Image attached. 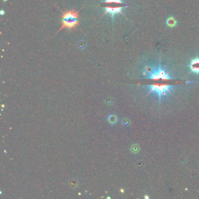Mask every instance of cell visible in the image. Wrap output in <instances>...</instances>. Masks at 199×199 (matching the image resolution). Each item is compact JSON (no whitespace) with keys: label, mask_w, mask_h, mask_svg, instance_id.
<instances>
[{"label":"cell","mask_w":199,"mask_h":199,"mask_svg":"<svg viewBox=\"0 0 199 199\" xmlns=\"http://www.w3.org/2000/svg\"><path fill=\"white\" fill-rule=\"evenodd\" d=\"M104 3L106 4H116L117 5L124 4L121 0H105Z\"/></svg>","instance_id":"obj_7"},{"label":"cell","mask_w":199,"mask_h":199,"mask_svg":"<svg viewBox=\"0 0 199 199\" xmlns=\"http://www.w3.org/2000/svg\"><path fill=\"white\" fill-rule=\"evenodd\" d=\"M3 1H6V0H3Z\"/></svg>","instance_id":"obj_9"},{"label":"cell","mask_w":199,"mask_h":199,"mask_svg":"<svg viewBox=\"0 0 199 199\" xmlns=\"http://www.w3.org/2000/svg\"><path fill=\"white\" fill-rule=\"evenodd\" d=\"M78 12V11H75V10H70L63 12V15L61 16L62 26L57 33L64 28H67V29H73L75 28L79 23V21L77 19L79 17Z\"/></svg>","instance_id":"obj_1"},{"label":"cell","mask_w":199,"mask_h":199,"mask_svg":"<svg viewBox=\"0 0 199 199\" xmlns=\"http://www.w3.org/2000/svg\"><path fill=\"white\" fill-rule=\"evenodd\" d=\"M150 88V92H155L161 100V97L166 94V92H170L172 88V85H160V84H154L149 86Z\"/></svg>","instance_id":"obj_2"},{"label":"cell","mask_w":199,"mask_h":199,"mask_svg":"<svg viewBox=\"0 0 199 199\" xmlns=\"http://www.w3.org/2000/svg\"><path fill=\"white\" fill-rule=\"evenodd\" d=\"M4 11H1V15H3V13H4Z\"/></svg>","instance_id":"obj_8"},{"label":"cell","mask_w":199,"mask_h":199,"mask_svg":"<svg viewBox=\"0 0 199 199\" xmlns=\"http://www.w3.org/2000/svg\"><path fill=\"white\" fill-rule=\"evenodd\" d=\"M149 78L152 79V80H170L171 77L168 74H167L165 71V70L159 68L157 71H150L148 75Z\"/></svg>","instance_id":"obj_3"},{"label":"cell","mask_w":199,"mask_h":199,"mask_svg":"<svg viewBox=\"0 0 199 199\" xmlns=\"http://www.w3.org/2000/svg\"><path fill=\"white\" fill-rule=\"evenodd\" d=\"M166 23L170 27H174L176 25V21L173 17H170L166 20Z\"/></svg>","instance_id":"obj_6"},{"label":"cell","mask_w":199,"mask_h":199,"mask_svg":"<svg viewBox=\"0 0 199 199\" xmlns=\"http://www.w3.org/2000/svg\"><path fill=\"white\" fill-rule=\"evenodd\" d=\"M189 67L193 73H199V58L193 60L189 64Z\"/></svg>","instance_id":"obj_5"},{"label":"cell","mask_w":199,"mask_h":199,"mask_svg":"<svg viewBox=\"0 0 199 199\" xmlns=\"http://www.w3.org/2000/svg\"><path fill=\"white\" fill-rule=\"evenodd\" d=\"M125 6H105V12L104 13V15H106V13H109L111 16H113L115 13H120L123 14L121 12V9L123 8H124Z\"/></svg>","instance_id":"obj_4"}]
</instances>
